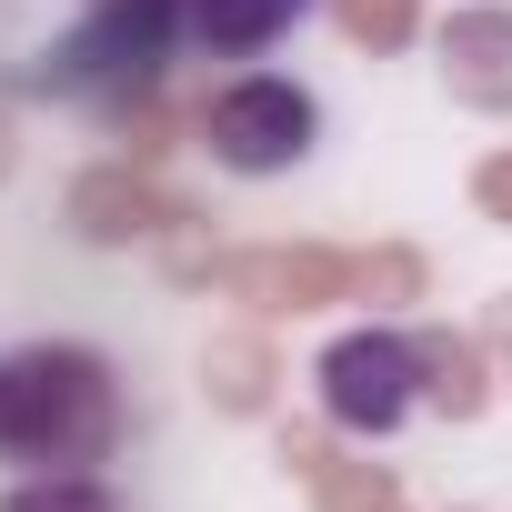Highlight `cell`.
Wrapping results in <instances>:
<instances>
[{
  "mask_svg": "<svg viewBox=\"0 0 512 512\" xmlns=\"http://www.w3.org/2000/svg\"><path fill=\"white\" fill-rule=\"evenodd\" d=\"M201 141H211V161H221L231 181H272V171L312 161L322 101H312L302 81H282V71H251V81H231V91L201 111Z\"/></svg>",
  "mask_w": 512,
  "mask_h": 512,
  "instance_id": "277c9868",
  "label": "cell"
},
{
  "mask_svg": "<svg viewBox=\"0 0 512 512\" xmlns=\"http://www.w3.org/2000/svg\"><path fill=\"white\" fill-rule=\"evenodd\" d=\"M121 442V382L81 342H31L0 362V452L41 472H91Z\"/></svg>",
  "mask_w": 512,
  "mask_h": 512,
  "instance_id": "6da1fadb",
  "label": "cell"
},
{
  "mask_svg": "<svg viewBox=\"0 0 512 512\" xmlns=\"http://www.w3.org/2000/svg\"><path fill=\"white\" fill-rule=\"evenodd\" d=\"M171 51H191L181 41V0H91L81 31L51 51L41 81L71 91V101H141Z\"/></svg>",
  "mask_w": 512,
  "mask_h": 512,
  "instance_id": "7a4b0ae2",
  "label": "cell"
},
{
  "mask_svg": "<svg viewBox=\"0 0 512 512\" xmlns=\"http://www.w3.org/2000/svg\"><path fill=\"white\" fill-rule=\"evenodd\" d=\"M312 382H322V412H332V432H352V442H392V432L422 412V392H432V362H422V342H412V332H392V322H362V332H342V342L312 362Z\"/></svg>",
  "mask_w": 512,
  "mask_h": 512,
  "instance_id": "3957f363",
  "label": "cell"
},
{
  "mask_svg": "<svg viewBox=\"0 0 512 512\" xmlns=\"http://www.w3.org/2000/svg\"><path fill=\"white\" fill-rule=\"evenodd\" d=\"M312 21V0H181V41L201 61H262Z\"/></svg>",
  "mask_w": 512,
  "mask_h": 512,
  "instance_id": "5b68a950",
  "label": "cell"
},
{
  "mask_svg": "<svg viewBox=\"0 0 512 512\" xmlns=\"http://www.w3.org/2000/svg\"><path fill=\"white\" fill-rule=\"evenodd\" d=\"M0 512H121V502H111L91 472H31V482L0 502Z\"/></svg>",
  "mask_w": 512,
  "mask_h": 512,
  "instance_id": "8992f818",
  "label": "cell"
}]
</instances>
